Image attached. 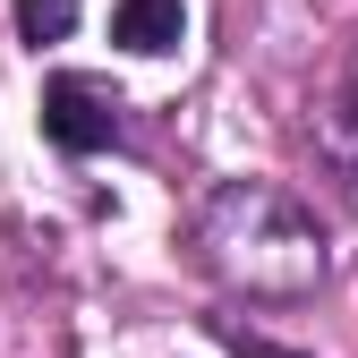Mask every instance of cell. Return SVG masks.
Here are the masks:
<instances>
[{
	"mask_svg": "<svg viewBox=\"0 0 358 358\" xmlns=\"http://www.w3.org/2000/svg\"><path fill=\"white\" fill-rule=\"evenodd\" d=\"M179 34H188V9H179V0H120V17H111V43L120 52H145V60L179 52Z\"/></svg>",
	"mask_w": 358,
	"mask_h": 358,
	"instance_id": "obj_3",
	"label": "cell"
},
{
	"mask_svg": "<svg viewBox=\"0 0 358 358\" xmlns=\"http://www.w3.org/2000/svg\"><path fill=\"white\" fill-rule=\"evenodd\" d=\"M43 137H52L60 154H103L111 137H120V94L103 77H52L43 85Z\"/></svg>",
	"mask_w": 358,
	"mask_h": 358,
	"instance_id": "obj_2",
	"label": "cell"
},
{
	"mask_svg": "<svg viewBox=\"0 0 358 358\" xmlns=\"http://www.w3.org/2000/svg\"><path fill=\"white\" fill-rule=\"evenodd\" d=\"M231 350H239V358H307V350H282V341H264V333H248V324H231Z\"/></svg>",
	"mask_w": 358,
	"mask_h": 358,
	"instance_id": "obj_5",
	"label": "cell"
},
{
	"mask_svg": "<svg viewBox=\"0 0 358 358\" xmlns=\"http://www.w3.org/2000/svg\"><path fill=\"white\" fill-rule=\"evenodd\" d=\"M77 26V0H17V34L26 43H60Z\"/></svg>",
	"mask_w": 358,
	"mask_h": 358,
	"instance_id": "obj_4",
	"label": "cell"
},
{
	"mask_svg": "<svg viewBox=\"0 0 358 358\" xmlns=\"http://www.w3.org/2000/svg\"><path fill=\"white\" fill-rule=\"evenodd\" d=\"M196 248L213 264V282H231L248 299H299L324 282V239L307 205L273 179H222L196 213Z\"/></svg>",
	"mask_w": 358,
	"mask_h": 358,
	"instance_id": "obj_1",
	"label": "cell"
}]
</instances>
